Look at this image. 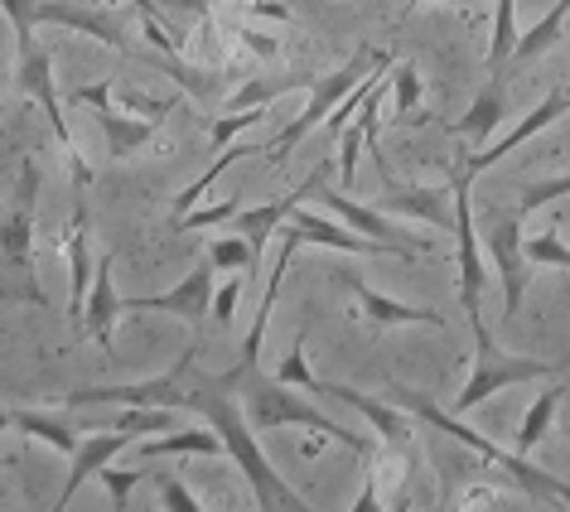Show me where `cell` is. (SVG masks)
Masks as SVG:
<instances>
[{"instance_id":"obj_1","label":"cell","mask_w":570,"mask_h":512,"mask_svg":"<svg viewBox=\"0 0 570 512\" xmlns=\"http://www.w3.org/2000/svg\"><path fill=\"white\" fill-rule=\"evenodd\" d=\"M256 363L237 358V367H227V373L208 377L198 373V358L189 363V373H184V411H198L213 431L223 435L227 445V460H233L242 469V479L252 483L256 493V508H305V498L285 483L276 469H271V460L262 454V445H256V425L247 421V411H242L233 402V387H242V377L252 373Z\"/></svg>"},{"instance_id":"obj_2","label":"cell","mask_w":570,"mask_h":512,"mask_svg":"<svg viewBox=\"0 0 570 512\" xmlns=\"http://www.w3.org/2000/svg\"><path fill=\"white\" fill-rule=\"evenodd\" d=\"M392 402L396 406H406L411 416H421L425 425H435V431H445L450 440H460V445H469L474 454H483L493 469H503L508 483H518V489L532 498V503H570V483L566 479H556L547 474V469H537V464H527V454L522 450H498L489 435H479V431H469V425L460 421V411L454 416H445L431 396H421V392H406V387H392Z\"/></svg>"},{"instance_id":"obj_3","label":"cell","mask_w":570,"mask_h":512,"mask_svg":"<svg viewBox=\"0 0 570 512\" xmlns=\"http://www.w3.org/2000/svg\"><path fill=\"white\" fill-rule=\"evenodd\" d=\"M35 198H39V165L24 160L16 208L0 218V301L45 309L49 295L35 272Z\"/></svg>"},{"instance_id":"obj_4","label":"cell","mask_w":570,"mask_h":512,"mask_svg":"<svg viewBox=\"0 0 570 512\" xmlns=\"http://www.w3.org/2000/svg\"><path fill=\"white\" fill-rule=\"evenodd\" d=\"M242 396H247V421L256 425V431L305 425V431L334 440V445H344V450H353V454H367V450H373V440H367L363 431H348V425H338L334 416H324L320 406H309L305 396L291 392V382L262 377V367H252V373L242 377Z\"/></svg>"},{"instance_id":"obj_5","label":"cell","mask_w":570,"mask_h":512,"mask_svg":"<svg viewBox=\"0 0 570 512\" xmlns=\"http://www.w3.org/2000/svg\"><path fill=\"white\" fill-rule=\"evenodd\" d=\"M0 10L10 16V24H16V39H20V53L35 49L39 39L35 30L39 24H63V30L73 35H88V39H102L107 49L126 53V59H140V53L131 49V39H126V30L111 16H102V10L82 6V0H0Z\"/></svg>"},{"instance_id":"obj_6","label":"cell","mask_w":570,"mask_h":512,"mask_svg":"<svg viewBox=\"0 0 570 512\" xmlns=\"http://www.w3.org/2000/svg\"><path fill=\"white\" fill-rule=\"evenodd\" d=\"M387 63H392V59H387V53H382V49H358V53H353V59H348L344 68H338V73L309 82V102H305V111H301V117H295V121L285 126V131H281V136L266 146L271 165H285V155H291L295 146H301V140H305L309 131H315V126H320L324 117H330V111H334L338 102H344V97H348L353 88H358V82H363L367 73H377V68H387Z\"/></svg>"},{"instance_id":"obj_7","label":"cell","mask_w":570,"mask_h":512,"mask_svg":"<svg viewBox=\"0 0 570 512\" xmlns=\"http://www.w3.org/2000/svg\"><path fill=\"white\" fill-rule=\"evenodd\" d=\"M479 338V363H474V377L469 387L454 396V411H474L479 402H489L503 387H518V382H537V377H561V363H541V358H518V353H503L489 338V329H474Z\"/></svg>"},{"instance_id":"obj_8","label":"cell","mask_w":570,"mask_h":512,"mask_svg":"<svg viewBox=\"0 0 570 512\" xmlns=\"http://www.w3.org/2000/svg\"><path fill=\"white\" fill-rule=\"evenodd\" d=\"M16 82H20V92H30L39 107H45V117L53 126V140L63 146V160H68V175H73L78 189H88L92 184V165L82 160V150H78V140L73 131H68V121H63V107H59V88H53V53L49 49H24L20 53V63H16Z\"/></svg>"},{"instance_id":"obj_9","label":"cell","mask_w":570,"mask_h":512,"mask_svg":"<svg viewBox=\"0 0 570 512\" xmlns=\"http://www.w3.org/2000/svg\"><path fill=\"white\" fill-rule=\"evenodd\" d=\"M464 175H454V242H460V305L469 315V329H483L479 301L489 286V266H483V247H479V227H474V198H469Z\"/></svg>"},{"instance_id":"obj_10","label":"cell","mask_w":570,"mask_h":512,"mask_svg":"<svg viewBox=\"0 0 570 512\" xmlns=\"http://www.w3.org/2000/svg\"><path fill=\"white\" fill-rule=\"evenodd\" d=\"M377 175H382V208L416 218L425 227H454V179L450 184H402L396 169L387 165V155H373Z\"/></svg>"},{"instance_id":"obj_11","label":"cell","mask_w":570,"mask_h":512,"mask_svg":"<svg viewBox=\"0 0 570 512\" xmlns=\"http://www.w3.org/2000/svg\"><path fill=\"white\" fill-rule=\"evenodd\" d=\"M489 256H493V272L503 280V309L508 319H518L522 295H527V237H522V213H493L489 218Z\"/></svg>"},{"instance_id":"obj_12","label":"cell","mask_w":570,"mask_h":512,"mask_svg":"<svg viewBox=\"0 0 570 512\" xmlns=\"http://www.w3.org/2000/svg\"><path fill=\"white\" fill-rule=\"evenodd\" d=\"M73 102L97 107V126H102V140H107V160H126V155L146 146V140L160 131V121H165V117H140V111H117L111 107V82L73 88Z\"/></svg>"},{"instance_id":"obj_13","label":"cell","mask_w":570,"mask_h":512,"mask_svg":"<svg viewBox=\"0 0 570 512\" xmlns=\"http://www.w3.org/2000/svg\"><path fill=\"white\" fill-rule=\"evenodd\" d=\"M309 392H324V396H334V402L353 406L367 425H373L377 440H382V445H387L392 454H411V450H416V421H411V411H406V406L377 402V396H367V392H358V387H348V382H320V377H315V387H309Z\"/></svg>"},{"instance_id":"obj_14","label":"cell","mask_w":570,"mask_h":512,"mask_svg":"<svg viewBox=\"0 0 570 512\" xmlns=\"http://www.w3.org/2000/svg\"><path fill=\"white\" fill-rule=\"evenodd\" d=\"M324 179H330V160H320L309 175L295 184L291 194H281V198H271V204H262V208H237V218H233V233H242L256 247V256H262V247L271 237L281 233V223L291 218L295 208H301V198H309V194H320L324 189Z\"/></svg>"},{"instance_id":"obj_15","label":"cell","mask_w":570,"mask_h":512,"mask_svg":"<svg viewBox=\"0 0 570 512\" xmlns=\"http://www.w3.org/2000/svg\"><path fill=\"white\" fill-rule=\"evenodd\" d=\"M566 111H570V92H547V97H541V102H537L532 111H527V117H522L518 126H512V131H508L503 140H493V146H483L479 155H464V165L454 169V175H464V179H479L483 169H493L498 160H508V155L518 150L527 136L547 131V126H551V121H561Z\"/></svg>"},{"instance_id":"obj_16","label":"cell","mask_w":570,"mask_h":512,"mask_svg":"<svg viewBox=\"0 0 570 512\" xmlns=\"http://www.w3.org/2000/svg\"><path fill=\"white\" fill-rule=\"evenodd\" d=\"M213 272H218V266L204 256V262H198L175 291L136 295V301H126V305L131 309H165V315H179V319H189L194 329H204V319H213Z\"/></svg>"},{"instance_id":"obj_17","label":"cell","mask_w":570,"mask_h":512,"mask_svg":"<svg viewBox=\"0 0 570 512\" xmlns=\"http://www.w3.org/2000/svg\"><path fill=\"white\" fill-rule=\"evenodd\" d=\"M68 272H73V286H68V319L82 329V305H88L97 262H92V213L88 204H73V227H68Z\"/></svg>"},{"instance_id":"obj_18","label":"cell","mask_w":570,"mask_h":512,"mask_svg":"<svg viewBox=\"0 0 570 512\" xmlns=\"http://www.w3.org/2000/svg\"><path fill=\"white\" fill-rule=\"evenodd\" d=\"M111 262H117V256L102 252V262H97V276H92V291H88V305H82V334H88L102 353H111L117 315L126 309V301L117 295V286H111Z\"/></svg>"},{"instance_id":"obj_19","label":"cell","mask_w":570,"mask_h":512,"mask_svg":"<svg viewBox=\"0 0 570 512\" xmlns=\"http://www.w3.org/2000/svg\"><path fill=\"white\" fill-rule=\"evenodd\" d=\"M338 280L353 291V301L363 305V315H367L373 329H392V324H425V329H445V315H435V309H421V305L387 301V295H377L373 286H363L353 272H338Z\"/></svg>"},{"instance_id":"obj_20","label":"cell","mask_w":570,"mask_h":512,"mask_svg":"<svg viewBox=\"0 0 570 512\" xmlns=\"http://www.w3.org/2000/svg\"><path fill=\"white\" fill-rule=\"evenodd\" d=\"M324 204L334 208V218H344L353 233H363V237H377V242H396V247H411V252H431V242L425 237H411L406 227H396L392 218H382L377 208H363V204H353L348 194H334V189H324Z\"/></svg>"},{"instance_id":"obj_21","label":"cell","mask_w":570,"mask_h":512,"mask_svg":"<svg viewBox=\"0 0 570 512\" xmlns=\"http://www.w3.org/2000/svg\"><path fill=\"white\" fill-rule=\"evenodd\" d=\"M305 247V237L295 233L291 223H281V252H276V266H271V276H266V291H262V305H256V324L247 329V338H242V358L256 363V353H262L266 344V324H271V309H276V295H281V276H285V266L295 262V252Z\"/></svg>"},{"instance_id":"obj_22","label":"cell","mask_w":570,"mask_h":512,"mask_svg":"<svg viewBox=\"0 0 570 512\" xmlns=\"http://www.w3.org/2000/svg\"><path fill=\"white\" fill-rule=\"evenodd\" d=\"M131 440H136V435H131V431H117V425H111L107 435H92V440H82V445L73 450V474H68L63 493H59V508H63V503H73L82 483H88V479H97V469L117 460V454H121L126 445H131Z\"/></svg>"},{"instance_id":"obj_23","label":"cell","mask_w":570,"mask_h":512,"mask_svg":"<svg viewBox=\"0 0 570 512\" xmlns=\"http://www.w3.org/2000/svg\"><path fill=\"white\" fill-rule=\"evenodd\" d=\"M503 117H508V88H503V73H493L489 82H483V92L474 97V107H469L464 117L454 121V136H464V140H489Z\"/></svg>"},{"instance_id":"obj_24","label":"cell","mask_w":570,"mask_h":512,"mask_svg":"<svg viewBox=\"0 0 570 512\" xmlns=\"http://www.w3.org/2000/svg\"><path fill=\"white\" fill-rule=\"evenodd\" d=\"M169 454H198V460H218L227 454L223 435L213 425H189V431H169L160 440H146L140 445V460H169Z\"/></svg>"},{"instance_id":"obj_25","label":"cell","mask_w":570,"mask_h":512,"mask_svg":"<svg viewBox=\"0 0 570 512\" xmlns=\"http://www.w3.org/2000/svg\"><path fill=\"white\" fill-rule=\"evenodd\" d=\"M561 406H566V382H551V387L541 392L532 406H527L522 425L512 431V450H522V454H527V450H537L541 440L551 435V421H556V411H561Z\"/></svg>"},{"instance_id":"obj_26","label":"cell","mask_w":570,"mask_h":512,"mask_svg":"<svg viewBox=\"0 0 570 512\" xmlns=\"http://www.w3.org/2000/svg\"><path fill=\"white\" fill-rule=\"evenodd\" d=\"M518 0H498L493 10V35H489V78L503 73L512 63V53H518Z\"/></svg>"},{"instance_id":"obj_27","label":"cell","mask_w":570,"mask_h":512,"mask_svg":"<svg viewBox=\"0 0 570 512\" xmlns=\"http://www.w3.org/2000/svg\"><path fill=\"white\" fill-rule=\"evenodd\" d=\"M10 425H16V431H24V435H35V440H45L49 450L68 454V460H73V450L82 445V440L68 431L59 416H45V411H10Z\"/></svg>"},{"instance_id":"obj_28","label":"cell","mask_w":570,"mask_h":512,"mask_svg":"<svg viewBox=\"0 0 570 512\" xmlns=\"http://www.w3.org/2000/svg\"><path fill=\"white\" fill-rule=\"evenodd\" d=\"M566 16H570V0H556L547 16H541L532 30L518 39V53H512V59H518V63H532V59H541V53H547L551 45H561V24H566Z\"/></svg>"},{"instance_id":"obj_29","label":"cell","mask_w":570,"mask_h":512,"mask_svg":"<svg viewBox=\"0 0 570 512\" xmlns=\"http://www.w3.org/2000/svg\"><path fill=\"white\" fill-rule=\"evenodd\" d=\"M208 262L218 266V272H247V266H256V247L242 233L233 237H213L208 242Z\"/></svg>"},{"instance_id":"obj_30","label":"cell","mask_w":570,"mask_h":512,"mask_svg":"<svg viewBox=\"0 0 570 512\" xmlns=\"http://www.w3.org/2000/svg\"><path fill=\"white\" fill-rule=\"evenodd\" d=\"M309 88L305 78H271V82H247L242 92H233V102H227V111H242V107H266V102H276V97L285 92H301Z\"/></svg>"},{"instance_id":"obj_31","label":"cell","mask_w":570,"mask_h":512,"mask_svg":"<svg viewBox=\"0 0 570 512\" xmlns=\"http://www.w3.org/2000/svg\"><path fill=\"white\" fill-rule=\"evenodd\" d=\"M421 107V68L416 63H396L392 68V111L411 117Z\"/></svg>"},{"instance_id":"obj_32","label":"cell","mask_w":570,"mask_h":512,"mask_svg":"<svg viewBox=\"0 0 570 512\" xmlns=\"http://www.w3.org/2000/svg\"><path fill=\"white\" fill-rule=\"evenodd\" d=\"M237 198H227V204L218 208H189L184 218H169V233H198V227H223V223H233L237 218Z\"/></svg>"},{"instance_id":"obj_33","label":"cell","mask_w":570,"mask_h":512,"mask_svg":"<svg viewBox=\"0 0 570 512\" xmlns=\"http://www.w3.org/2000/svg\"><path fill=\"white\" fill-rule=\"evenodd\" d=\"M527 262H532V266H561V272H570V247L556 237V227H547V233L527 237Z\"/></svg>"},{"instance_id":"obj_34","label":"cell","mask_w":570,"mask_h":512,"mask_svg":"<svg viewBox=\"0 0 570 512\" xmlns=\"http://www.w3.org/2000/svg\"><path fill=\"white\" fill-rule=\"evenodd\" d=\"M556 198H570V175H561V179H537V184H522L518 213L527 218V213L547 208V204H556Z\"/></svg>"},{"instance_id":"obj_35","label":"cell","mask_w":570,"mask_h":512,"mask_svg":"<svg viewBox=\"0 0 570 512\" xmlns=\"http://www.w3.org/2000/svg\"><path fill=\"white\" fill-rule=\"evenodd\" d=\"M266 121V107H242V111H227V117L213 126V155L233 146V136H242L247 126H262Z\"/></svg>"},{"instance_id":"obj_36","label":"cell","mask_w":570,"mask_h":512,"mask_svg":"<svg viewBox=\"0 0 570 512\" xmlns=\"http://www.w3.org/2000/svg\"><path fill=\"white\" fill-rule=\"evenodd\" d=\"M276 377H281V382H291V387H301V392L315 387V373H309V363H305V329L295 334V344H291V353L281 358Z\"/></svg>"},{"instance_id":"obj_37","label":"cell","mask_w":570,"mask_h":512,"mask_svg":"<svg viewBox=\"0 0 570 512\" xmlns=\"http://www.w3.org/2000/svg\"><path fill=\"white\" fill-rule=\"evenodd\" d=\"M97 479L107 483L111 508H126V503H131V489L146 479V469H111V464H102V469H97Z\"/></svg>"},{"instance_id":"obj_38","label":"cell","mask_w":570,"mask_h":512,"mask_svg":"<svg viewBox=\"0 0 570 512\" xmlns=\"http://www.w3.org/2000/svg\"><path fill=\"white\" fill-rule=\"evenodd\" d=\"M358 150H363V126L353 121L348 131L338 136V179H344V189L358 179Z\"/></svg>"},{"instance_id":"obj_39","label":"cell","mask_w":570,"mask_h":512,"mask_svg":"<svg viewBox=\"0 0 570 512\" xmlns=\"http://www.w3.org/2000/svg\"><path fill=\"white\" fill-rule=\"evenodd\" d=\"M155 489H160V498H165V508H179V512H198L204 503L184 489V483L175 479V474H155Z\"/></svg>"},{"instance_id":"obj_40","label":"cell","mask_w":570,"mask_h":512,"mask_svg":"<svg viewBox=\"0 0 570 512\" xmlns=\"http://www.w3.org/2000/svg\"><path fill=\"white\" fill-rule=\"evenodd\" d=\"M237 301H242V276H233L218 295H213V319H218V329H233V319H237Z\"/></svg>"},{"instance_id":"obj_41","label":"cell","mask_w":570,"mask_h":512,"mask_svg":"<svg viewBox=\"0 0 570 512\" xmlns=\"http://www.w3.org/2000/svg\"><path fill=\"white\" fill-rule=\"evenodd\" d=\"M237 39H242V45H247V49L256 53V59H276V39H271V35H256V30H247V24H242Z\"/></svg>"},{"instance_id":"obj_42","label":"cell","mask_w":570,"mask_h":512,"mask_svg":"<svg viewBox=\"0 0 570 512\" xmlns=\"http://www.w3.org/2000/svg\"><path fill=\"white\" fill-rule=\"evenodd\" d=\"M131 6L140 10V20H160V10H155V0H131ZM165 24V20H160Z\"/></svg>"},{"instance_id":"obj_43","label":"cell","mask_w":570,"mask_h":512,"mask_svg":"<svg viewBox=\"0 0 570 512\" xmlns=\"http://www.w3.org/2000/svg\"><path fill=\"white\" fill-rule=\"evenodd\" d=\"M6 425H10V411H0V435H6Z\"/></svg>"},{"instance_id":"obj_44","label":"cell","mask_w":570,"mask_h":512,"mask_svg":"<svg viewBox=\"0 0 570 512\" xmlns=\"http://www.w3.org/2000/svg\"><path fill=\"white\" fill-rule=\"evenodd\" d=\"M566 435H570V402H566Z\"/></svg>"},{"instance_id":"obj_45","label":"cell","mask_w":570,"mask_h":512,"mask_svg":"<svg viewBox=\"0 0 570 512\" xmlns=\"http://www.w3.org/2000/svg\"><path fill=\"white\" fill-rule=\"evenodd\" d=\"M411 6H435V0H411Z\"/></svg>"}]
</instances>
